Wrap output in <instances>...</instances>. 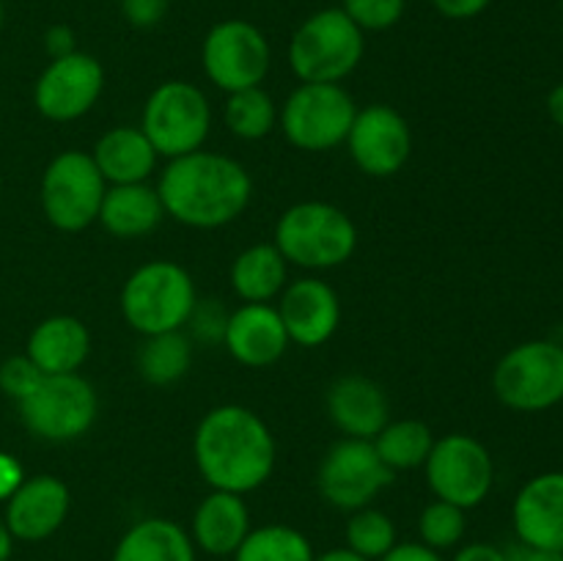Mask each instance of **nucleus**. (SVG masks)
<instances>
[{
	"label": "nucleus",
	"mask_w": 563,
	"mask_h": 561,
	"mask_svg": "<svg viewBox=\"0 0 563 561\" xmlns=\"http://www.w3.org/2000/svg\"><path fill=\"white\" fill-rule=\"evenodd\" d=\"M192 460L212 490L247 495L269 482L278 443L264 418L245 405H218L198 421Z\"/></svg>",
	"instance_id": "f257e3e1"
},
{
	"label": "nucleus",
	"mask_w": 563,
	"mask_h": 561,
	"mask_svg": "<svg viewBox=\"0 0 563 561\" xmlns=\"http://www.w3.org/2000/svg\"><path fill=\"white\" fill-rule=\"evenodd\" d=\"M154 187L163 198L165 218L201 231L234 223L253 196V179L245 165L207 148L168 160Z\"/></svg>",
	"instance_id": "f03ea898"
},
{
	"label": "nucleus",
	"mask_w": 563,
	"mask_h": 561,
	"mask_svg": "<svg viewBox=\"0 0 563 561\" xmlns=\"http://www.w3.org/2000/svg\"><path fill=\"white\" fill-rule=\"evenodd\" d=\"M286 264L302 270H333L352 258L357 226L341 207L328 201H300L275 223V240Z\"/></svg>",
	"instance_id": "7ed1b4c3"
},
{
	"label": "nucleus",
	"mask_w": 563,
	"mask_h": 561,
	"mask_svg": "<svg viewBox=\"0 0 563 561\" xmlns=\"http://www.w3.org/2000/svg\"><path fill=\"white\" fill-rule=\"evenodd\" d=\"M196 302L192 275L170 258L141 264L121 289V314L141 336L185 330Z\"/></svg>",
	"instance_id": "20e7f679"
},
{
	"label": "nucleus",
	"mask_w": 563,
	"mask_h": 561,
	"mask_svg": "<svg viewBox=\"0 0 563 561\" xmlns=\"http://www.w3.org/2000/svg\"><path fill=\"white\" fill-rule=\"evenodd\" d=\"M366 53L363 31L344 9H322L308 16L289 42V66L300 82H341Z\"/></svg>",
	"instance_id": "39448f33"
},
{
	"label": "nucleus",
	"mask_w": 563,
	"mask_h": 561,
	"mask_svg": "<svg viewBox=\"0 0 563 561\" xmlns=\"http://www.w3.org/2000/svg\"><path fill=\"white\" fill-rule=\"evenodd\" d=\"M141 130L159 157H185L207 143L212 130V105L192 82L165 80L143 105Z\"/></svg>",
	"instance_id": "423d86ee"
},
{
	"label": "nucleus",
	"mask_w": 563,
	"mask_h": 561,
	"mask_svg": "<svg viewBox=\"0 0 563 561\" xmlns=\"http://www.w3.org/2000/svg\"><path fill=\"white\" fill-rule=\"evenodd\" d=\"M357 105L341 82H300L278 110L286 141L302 152H330L350 135Z\"/></svg>",
	"instance_id": "0eeeda50"
},
{
	"label": "nucleus",
	"mask_w": 563,
	"mask_h": 561,
	"mask_svg": "<svg viewBox=\"0 0 563 561\" xmlns=\"http://www.w3.org/2000/svg\"><path fill=\"white\" fill-rule=\"evenodd\" d=\"M500 405L517 413H542L563 402V344L550 339L511 346L493 372Z\"/></svg>",
	"instance_id": "6e6552de"
},
{
	"label": "nucleus",
	"mask_w": 563,
	"mask_h": 561,
	"mask_svg": "<svg viewBox=\"0 0 563 561\" xmlns=\"http://www.w3.org/2000/svg\"><path fill=\"white\" fill-rule=\"evenodd\" d=\"M99 396L80 374H44L20 402V418L31 435L47 443H69L93 427Z\"/></svg>",
	"instance_id": "1a4fd4ad"
},
{
	"label": "nucleus",
	"mask_w": 563,
	"mask_h": 561,
	"mask_svg": "<svg viewBox=\"0 0 563 561\" xmlns=\"http://www.w3.org/2000/svg\"><path fill=\"white\" fill-rule=\"evenodd\" d=\"M104 190H108V182L93 165L91 154L69 148V152L55 154L44 168L38 201L49 226L66 234H77L97 223Z\"/></svg>",
	"instance_id": "9d476101"
},
{
	"label": "nucleus",
	"mask_w": 563,
	"mask_h": 561,
	"mask_svg": "<svg viewBox=\"0 0 563 561\" xmlns=\"http://www.w3.org/2000/svg\"><path fill=\"white\" fill-rule=\"evenodd\" d=\"M423 471H427V484L434 498L449 501L465 512L482 506L493 493V454L473 435L451 432L434 440Z\"/></svg>",
	"instance_id": "9b49d317"
},
{
	"label": "nucleus",
	"mask_w": 563,
	"mask_h": 561,
	"mask_svg": "<svg viewBox=\"0 0 563 561\" xmlns=\"http://www.w3.org/2000/svg\"><path fill=\"white\" fill-rule=\"evenodd\" d=\"M273 64L267 36L247 20H223L201 44L203 75L225 94L262 86Z\"/></svg>",
	"instance_id": "f8f14e48"
},
{
	"label": "nucleus",
	"mask_w": 563,
	"mask_h": 561,
	"mask_svg": "<svg viewBox=\"0 0 563 561\" xmlns=\"http://www.w3.org/2000/svg\"><path fill=\"white\" fill-rule=\"evenodd\" d=\"M388 484H394V471L379 460L372 440L341 438L319 462V495L333 509L355 512L372 506Z\"/></svg>",
	"instance_id": "ddd939ff"
},
{
	"label": "nucleus",
	"mask_w": 563,
	"mask_h": 561,
	"mask_svg": "<svg viewBox=\"0 0 563 561\" xmlns=\"http://www.w3.org/2000/svg\"><path fill=\"white\" fill-rule=\"evenodd\" d=\"M346 148L357 168L374 179L399 174L412 154V130L390 105H368L357 110L346 135Z\"/></svg>",
	"instance_id": "4468645a"
},
{
	"label": "nucleus",
	"mask_w": 563,
	"mask_h": 561,
	"mask_svg": "<svg viewBox=\"0 0 563 561\" xmlns=\"http://www.w3.org/2000/svg\"><path fill=\"white\" fill-rule=\"evenodd\" d=\"M104 69L91 53H71L53 58L33 86V105L47 121L82 119L99 102Z\"/></svg>",
	"instance_id": "2eb2a0df"
},
{
	"label": "nucleus",
	"mask_w": 563,
	"mask_h": 561,
	"mask_svg": "<svg viewBox=\"0 0 563 561\" xmlns=\"http://www.w3.org/2000/svg\"><path fill=\"white\" fill-rule=\"evenodd\" d=\"M71 493L53 473L25 476V482L5 501V526L16 542H42L66 522Z\"/></svg>",
	"instance_id": "dca6fc26"
},
{
	"label": "nucleus",
	"mask_w": 563,
	"mask_h": 561,
	"mask_svg": "<svg viewBox=\"0 0 563 561\" xmlns=\"http://www.w3.org/2000/svg\"><path fill=\"white\" fill-rule=\"evenodd\" d=\"M291 344L322 346L341 324V300L322 278H300L286 284L278 306Z\"/></svg>",
	"instance_id": "f3484780"
},
{
	"label": "nucleus",
	"mask_w": 563,
	"mask_h": 561,
	"mask_svg": "<svg viewBox=\"0 0 563 561\" xmlns=\"http://www.w3.org/2000/svg\"><path fill=\"white\" fill-rule=\"evenodd\" d=\"M223 344L242 366L267 369L286 355L291 341L278 308L269 302H242L229 314Z\"/></svg>",
	"instance_id": "a211bd4d"
},
{
	"label": "nucleus",
	"mask_w": 563,
	"mask_h": 561,
	"mask_svg": "<svg viewBox=\"0 0 563 561\" xmlns=\"http://www.w3.org/2000/svg\"><path fill=\"white\" fill-rule=\"evenodd\" d=\"M517 542L531 548L563 550V471L528 479L511 504Z\"/></svg>",
	"instance_id": "6ab92c4d"
},
{
	"label": "nucleus",
	"mask_w": 563,
	"mask_h": 561,
	"mask_svg": "<svg viewBox=\"0 0 563 561\" xmlns=\"http://www.w3.org/2000/svg\"><path fill=\"white\" fill-rule=\"evenodd\" d=\"M328 416L344 438L374 440L390 421V402L383 385L363 374H344L333 380L324 396Z\"/></svg>",
	"instance_id": "aec40b11"
},
{
	"label": "nucleus",
	"mask_w": 563,
	"mask_h": 561,
	"mask_svg": "<svg viewBox=\"0 0 563 561\" xmlns=\"http://www.w3.org/2000/svg\"><path fill=\"white\" fill-rule=\"evenodd\" d=\"M251 534V509L245 495L212 490L192 512L190 539L209 556H234Z\"/></svg>",
	"instance_id": "412c9836"
},
{
	"label": "nucleus",
	"mask_w": 563,
	"mask_h": 561,
	"mask_svg": "<svg viewBox=\"0 0 563 561\" xmlns=\"http://www.w3.org/2000/svg\"><path fill=\"white\" fill-rule=\"evenodd\" d=\"M91 352V333L71 314L42 319L27 336L25 355L42 374H75Z\"/></svg>",
	"instance_id": "4be33fe9"
},
{
	"label": "nucleus",
	"mask_w": 563,
	"mask_h": 561,
	"mask_svg": "<svg viewBox=\"0 0 563 561\" xmlns=\"http://www.w3.org/2000/svg\"><path fill=\"white\" fill-rule=\"evenodd\" d=\"M163 218L165 207L157 187L137 182V185H108L97 223H102L110 237L137 240V237L152 234L163 223Z\"/></svg>",
	"instance_id": "5701e85b"
},
{
	"label": "nucleus",
	"mask_w": 563,
	"mask_h": 561,
	"mask_svg": "<svg viewBox=\"0 0 563 561\" xmlns=\"http://www.w3.org/2000/svg\"><path fill=\"white\" fill-rule=\"evenodd\" d=\"M91 160L108 185H137L148 182L159 154L141 127H113L93 143Z\"/></svg>",
	"instance_id": "b1692460"
},
{
	"label": "nucleus",
	"mask_w": 563,
	"mask_h": 561,
	"mask_svg": "<svg viewBox=\"0 0 563 561\" xmlns=\"http://www.w3.org/2000/svg\"><path fill=\"white\" fill-rule=\"evenodd\" d=\"M110 561H196V544L179 522L146 517L121 534Z\"/></svg>",
	"instance_id": "393cba45"
},
{
	"label": "nucleus",
	"mask_w": 563,
	"mask_h": 561,
	"mask_svg": "<svg viewBox=\"0 0 563 561\" xmlns=\"http://www.w3.org/2000/svg\"><path fill=\"white\" fill-rule=\"evenodd\" d=\"M286 258L273 242L245 248L231 264V289L245 302H269L286 289Z\"/></svg>",
	"instance_id": "a878e982"
},
{
	"label": "nucleus",
	"mask_w": 563,
	"mask_h": 561,
	"mask_svg": "<svg viewBox=\"0 0 563 561\" xmlns=\"http://www.w3.org/2000/svg\"><path fill=\"white\" fill-rule=\"evenodd\" d=\"M143 346L137 350V372L148 385H174L190 372L192 366V339L185 330L170 333L143 336Z\"/></svg>",
	"instance_id": "bb28decb"
},
{
	"label": "nucleus",
	"mask_w": 563,
	"mask_h": 561,
	"mask_svg": "<svg viewBox=\"0 0 563 561\" xmlns=\"http://www.w3.org/2000/svg\"><path fill=\"white\" fill-rule=\"evenodd\" d=\"M432 429L418 418H399V421H388L383 432L372 440L377 449L379 460L390 468V471H412V468H423L429 451L434 446Z\"/></svg>",
	"instance_id": "cd10ccee"
},
{
	"label": "nucleus",
	"mask_w": 563,
	"mask_h": 561,
	"mask_svg": "<svg viewBox=\"0 0 563 561\" xmlns=\"http://www.w3.org/2000/svg\"><path fill=\"white\" fill-rule=\"evenodd\" d=\"M311 539L284 522L251 528L245 542L236 548L234 561H313Z\"/></svg>",
	"instance_id": "c85d7f7f"
},
{
	"label": "nucleus",
	"mask_w": 563,
	"mask_h": 561,
	"mask_svg": "<svg viewBox=\"0 0 563 561\" xmlns=\"http://www.w3.org/2000/svg\"><path fill=\"white\" fill-rule=\"evenodd\" d=\"M225 127L242 141H262L278 127V105L262 86L234 91L225 99Z\"/></svg>",
	"instance_id": "c756f323"
},
{
	"label": "nucleus",
	"mask_w": 563,
	"mask_h": 561,
	"mask_svg": "<svg viewBox=\"0 0 563 561\" xmlns=\"http://www.w3.org/2000/svg\"><path fill=\"white\" fill-rule=\"evenodd\" d=\"M346 548L368 561H379L385 553L396 548V526L385 512L374 506L350 512L346 520Z\"/></svg>",
	"instance_id": "7c9ffc66"
},
{
	"label": "nucleus",
	"mask_w": 563,
	"mask_h": 561,
	"mask_svg": "<svg viewBox=\"0 0 563 561\" xmlns=\"http://www.w3.org/2000/svg\"><path fill=\"white\" fill-rule=\"evenodd\" d=\"M467 517L465 509L449 504V501L434 498L432 504L423 506L421 517H418V534H421V544L432 548L434 553L456 548L465 537Z\"/></svg>",
	"instance_id": "2f4dec72"
},
{
	"label": "nucleus",
	"mask_w": 563,
	"mask_h": 561,
	"mask_svg": "<svg viewBox=\"0 0 563 561\" xmlns=\"http://www.w3.org/2000/svg\"><path fill=\"white\" fill-rule=\"evenodd\" d=\"M407 0H344V14L366 31H388L405 16Z\"/></svg>",
	"instance_id": "473e14b6"
},
{
	"label": "nucleus",
	"mask_w": 563,
	"mask_h": 561,
	"mask_svg": "<svg viewBox=\"0 0 563 561\" xmlns=\"http://www.w3.org/2000/svg\"><path fill=\"white\" fill-rule=\"evenodd\" d=\"M42 377L44 374L38 372V366L27 355H11L0 363V391L9 399H14L16 405L42 383Z\"/></svg>",
	"instance_id": "72a5a7b5"
},
{
	"label": "nucleus",
	"mask_w": 563,
	"mask_h": 561,
	"mask_svg": "<svg viewBox=\"0 0 563 561\" xmlns=\"http://www.w3.org/2000/svg\"><path fill=\"white\" fill-rule=\"evenodd\" d=\"M229 314L220 300H198L192 308L187 324L192 328V336L201 341H223L225 322H229Z\"/></svg>",
	"instance_id": "f704fd0d"
},
{
	"label": "nucleus",
	"mask_w": 563,
	"mask_h": 561,
	"mask_svg": "<svg viewBox=\"0 0 563 561\" xmlns=\"http://www.w3.org/2000/svg\"><path fill=\"white\" fill-rule=\"evenodd\" d=\"M121 14L135 28H154L168 14V0H121Z\"/></svg>",
	"instance_id": "c9c22d12"
},
{
	"label": "nucleus",
	"mask_w": 563,
	"mask_h": 561,
	"mask_svg": "<svg viewBox=\"0 0 563 561\" xmlns=\"http://www.w3.org/2000/svg\"><path fill=\"white\" fill-rule=\"evenodd\" d=\"M432 6L445 20H473L487 11L489 0H432Z\"/></svg>",
	"instance_id": "e433bc0d"
},
{
	"label": "nucleus",
	"mask_w": 563,
	"mask_h": 561,
	"mask_svg": "<svg viewBox=\"0 0 563 561\" xmlns=\"http://www.w3.org/2000/svg\"><path fill=\"white\" fill-rule=\"evenodd\" d=\"M22 482H25V471H22L20 460L9 451H0V504H5Z\"/></svg>",
	"instance_id": "4c0bfd02"
},
{
	"label": "nucleus",
	"mask_w": 563,
	"mask_h": 561,
	"mask_svg": "<svg viewBox=\"0 0 563 561\" xmlns=\"http://www.w3.org/2000/svg\"><path fill=\"white\" fill-rule=\"evenodd\" d=\"M44 50H47L49 61L64 58V55L77 53V36L69 25H53L44 33Z\"/></svg>",
	"instance_id": "58836bf2"
},
{
	"label": "nucleus",
	"mask_w": 563,
	"mask_h": 561,
	"mask_svg": "<svg viewBox=\"0 0 563 561\" xmlns=\"http://www.w3.org/2000/svg\"><path fill=\"white\" fill-rule=\"evenodd\" d=\"M379 561H443L440 553H434L432 548L421 542H396V548L390 553H385Z\"/></svg>",
	"instance_id": "ea45409f"
},
{
	"label": "nucleus",
	"mask_w": 563,
	"mask_h": 561,
	"mask_svg": "<svg viewBox=\"0 0 563 561\" xmlns=\"http://www.w3.org/2000/svg\"><path fill=\"white\" fill-rule=\"evenodd\" d=\"M454 561H509L504 548L498 544H489V542H471L465 548L456 550Z\"/></svg>",
	"instance_id": "a19ab883"
},
{
	"label": "nucleus",
	"mask_w": 563,
	"mask_h": 561,
	"mask_svg": "<svg viewBox=\"0 0 563 561\" xmlns=\"http://www.w3.org/2000/svg\"><path fill=\"white\" fill-rule=\"evenodd\" d=\"M509 561H563V550H548V548H531V544L517 542L515 548L506 550Z\"/></svg>",
	"instance_id": "79ce46f5"
},
{
	"label": "nucleus",
	"mask_w": 563,
	"mask_h": 561,
	"mask_svg": "<svg viewBox=\"0 0 563 561\" xmlns=\"http://www.w3.org/2000/svg\"><path fill=\"white\" fill-rule=\"evenodd\" d=\"M548 113L555 124L563 127V82L548 94Z\"/></svg>",
	"instance_id": "37998d69"
},
{
	"label": "nucleus",
	"mask_w": 563,
	"mask_h": 561,
	"mask_svg": "<svg viewBox=\"0 0 563 561\" xmlns=\"http://www.w3.org/2000/svg\"><path fill=\"white\" fill-rule=\"evenodd\" d=\"M313 561H368V559H363V556H357L355 550H350L344 544V548H333V550H324V553L313 556Z\"/></svg>",
	"instance_id": "c03bdc74"
},
{
	"label": "nucleus",
	"mask_w": 563,
	"mask_h": 561,
	"mask_svg": "<svg viewBox=\"0 0 563 561\" xmlns=\"http://www.w3.org/2000/svg\"><path fill=\"white\" fill-rule=\"evenodd\" d=\"M14 542L16 539L11 537L9 526H5V520L0 517V561H9L11 559V550H14Z\"/></svg>",
	"instance_id": "a18cd8bd"
},
{
	"label": "nucleus",
	"mask_w": 563,
	"mask_h": 561,
	"mask_svg": "<svg viewBox=\"0 0 563 561\" xmlns=\"http://www.w3.org/2000/svg\"><path fill=\"white\" fill-rule=\"evenodd\" d=\"M3 20H5V6L3 0H0V28H3Z\"/></svg>",
	"instance_id": "49530a36"
}]
</instances>
